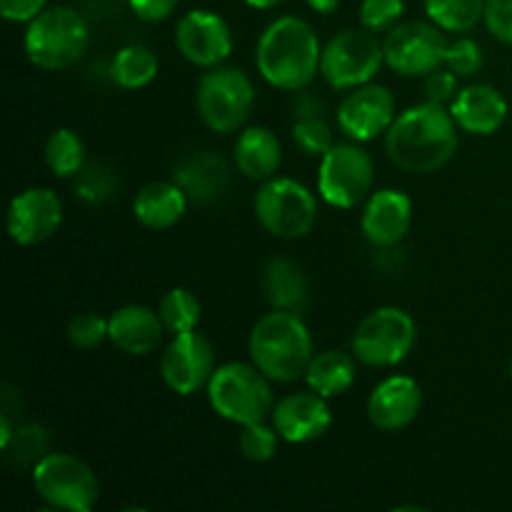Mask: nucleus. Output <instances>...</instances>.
Listing matches in <instances>:
<instances>
[{
	"instance_id": "nucleus-25",
	"label": "nucleus",
	"mask_w": 512,
	"mask_h": 512,
	"mask_svg": "<svg viewBox=\"0 0 512 512\" xmlns=\"http://www.w3.org/2000/svg\"><path fill=\"white\" fill-rule=\"evenodd\" d=\"M263 293L275 310L300 313L310 298L308 275L295 260L273 258L263 270Z\"/></svg>"
},
{
	"instance_id": "nucleus-16",
	"label": "nucleus",
	"mask_w": 512,
	"mask_h": 512,
	"mask_svg": "<svg viewBox=\"0 0 512 512\" xmlns=\"http://www.w3.org/2000/svg\"><path fill=\"white\" fill-rule=\"evenodd\" d=\"M63 225V200L53 188H28L15 195L5 213V230L10 240L23 248L45 243Z\"/></svg>"
},
{
	"instance_id": "nucleus-45",
	"label": "nucleus",
	"mask_w": 512,
	"mask_h": 512,
	"mask_svg": "<svg viewBox=\"0 0 512 512\" xmlns=\"http://www.w3.org/2000/svg\"><path fill=\"white\" fill-rule=\"evenodd\" d=\"M243 3L253 10H273V8H278L283 0H243Z\"/></svg>"
},
{
	"instance_id": "nucleus-43",
	"label": "nucleus",
	"mask_w": 512,
	"mask_h": 512,
	"mask_svg": "<svg viewBox=\"0 0 512 512\" xmlns=\"http://www.w3.org/2000/svg\"><path fill=\"white\" fill-rule=\"evenodd\" d=\"M305 3L320 15H333L340 8V0H305Z\"/></svg>"
},
{
	"instance_id": "nucleus-36",
	"label": "nucleus",
	"mask_w": 512,
	"mask_h": 512,
	"mask_svg": "<svg viewBox=\"0 0 512 512\" xmlns=\"http://www.w3.org/2000/svg\"><path fill=\"white\" fill-rule=\"evenodd\" d=\"M405 13V0H363L360 3V25L370 33H388L400 23Z\"/></svg>"
},
{
	"instance_id": "nucleus-1",
	"label": "nucleus",
	"mask_w": 512,
	"mask_h": 512,
	"mask_svg": "<svg viewBox=\"0 0 512 512\" xmlns=\"http://www.w3.org/2000/svg\"><path fill=\"white\" fill-rule=\"evenodd\" d=\"M458 130L448 105L425 100L398 113L385 133V153L405 173H435L453 160L460 143Z\"/></svg>"
},
{
	"instance_id": "nucleus-15",
	"label": "nucleus",
	"mask_w": 512,
	"mask_h": 512,
	"mask_svg": "<svg viewBox=\"0 0 512 512\" xmlns=\"http://www.w3.org/2000/svg\"><path fill=\"white\" fill-rule=\"evenodd\" d=\"M175 45L195 68H218L233 53V30L215 10H188L175 25Z\"/></svg>"
},
{
	"instance_id": "nucleus-27",
	"label": "nucleus",
	"mask_w": 512,
	"mask_h": 512,
	"mask_svg": "<svg viewBox=\"0 0 512 512\" xmlns=\"http://www.w3.org/2000/svg\"><path fill=\"white\" fill-rule=\"evenodd\" d=\"M158 55L148 45H123L110 60V80L123 90H143L158 78Z\"/></svg>"
},
{
	"instance_id": "nucleus-5",
	"label": "nucleus",
	"mask_w": 512,
	"mask_h": 512,
	"mask_svg": "<svg viewBox=\"0 0 512 512\" xmlns=\"http://www.w3.org/2000/svg\"><path fill=\"white\" fill-rule=\"evenodd\" d=\"M273 380L255 363L230 360L215 368L208 383V403L215 415L228 423L243 425L260 423L273 415Z\"/></svg>"
},
{
	"instance_id": "nucleus-11",
	"label": "nucleus",
	"mask_w": 512,
	"mask_h": 512,
	"mask_svg": "<svg viewBox=\"0 0 512 512\" xmlns=\"http://www.w3.org/2000/svg\"><path fill=\"white\" fill-rule=\"evenodd\" d=\"M33 488L55 510L90 512L100 500V483L88 463L70 453H45L33 465Z\"/></svg>"
},
{
	"instance_id": "nucleus-10",
	"label": "nucleus",
	"mask_w": 512,
	"mask_h": 512,
	"mask_svg": "<svg viewBox=\"0 0 512 512\" xmlns=\"http://www.w3.org/2000/svg\"><path fill=\"white\" fill-rule=\"evenodd\" d=\"M385 65L383 43L368 28H348L323 45L320 75L338 93L370 83Z\"/></svg>"
},
{
	"instance_id": "nucleus-44",
	"label": "nucleus",
	"mask_w": 512,
	"mask_h": 512,
	"mask_svg": "<svg viewBox=\"0 0 512 512\" xmlns=\"http://www.w3.org/2000/svg\"><path fill=\"white\" fill-rule=\"evenodd\" d=\"M13 423H10V415L8 413H0V450L8 448L10 438H13Z\"/></svg>"
},
{
	"instance_id": "nucleus-18",
	"label": "nucleus",
	"mask_w": 512,
	"mask_h": 512,
	"mask_svg": "<svg viewBox=\"0 0 512 512\" xmlns=\"http://www.w3.org/2000/svg\"><path fill=\"white\" fill-rule=\"evenodd\" d=\"M413 225V200L398 188H380L363 203L360 230L378 250H390L405 240Z\"/></svg>"
},
{
	"instance_id": "nucleus-8",
	"label": "nucleus",
	"mask_w": 512,
	"mask_h": 512,
	"mask_svg": "<svg viewBox=\"0 0 512 512\" xmlns=\"http://www.w3.org/2000/svg\"><path fill=\"white\" fill-rule=\"evenodd\" d=\"M418 328L408 310L398 305H380L365 315L350 338V353L368 368H395L415 348Z\"/></svg>"
},
{
	"instance_id": "nucleus-32",
	"label": "nucleus",
	"mask_w": 512,
	"mask_h": 512,
	"mask_svg": "<svg viewBox=\"0 0 512 512\" xmlns=\"http://www.w3.org/2000/svg\"><path fill=\"white\" fill-rule=\"evenodd\" d=\"M293 140L305 155L323 158L335 145V133L323 115H308V118H295Z\"/></svg>"
},
{
	"instance_id": "nucleus-33",
	"label": "nucleus",
	"mask_w": 512,
	"mask_h": 512,
	"mask_svg": "<svg viewBox=\"0 0 512 512\" xmlns=\"http://www.w3.org/2000/svg\"><path fill=\"white\" fill-rule=\"evenodd\" d=\"M45 445H48V438H45L43 428L25 423L13 430V438L3 453L13 465H35L45 455Z\"/></svg>"
},
{
	"instance_id": "nucleus-20",
	"label": "nucleus",
	"mask_w": 512,
	"mask_h": 512,
	"mask_svg": "<svg viewBox=\"0 0 512 512\" xmlns=\"http://www.w3.org/2000/svg\"><path fill=\"white\" fill-rule=\"evenodd\" d=\"M448 108L458 128L468 135L498 133L510 113L505 95L488 83H473L460 88Z\"/></svg>"
},
{
	"instance_id": "nucleus-28",
	"label": "nucleus",
	"mask_w": 512,
	"mask_h": 512,
	"mask_svg": "<svg viewBox=\"0 0 512 512\" xmlns=\"http://www.w3.org/2000/svg\"><path fill=\"white\" fill-rule=\"evenodd\" d=\"M45 165L55 178H75L85 168V143L75 130L58 128L48 135L43 148Z\"/></svg>"
},
{
	"instance_id": "nucleus-13",
	"label": "nucleus",
	"mask_w": 512,
	"mask_h": 512,
	"mask_svg": "<svg viewBox=\"0 0 512 512\" xmlns=\"http://www.w3.org/2000/svg\"><path fill=\"white\" fill-rule=\"evenodd\" d=\"M215 348L198 330L173 335L160 355V378L180 398L208 388L215 373Z\"/></svg>"
},
{
	"instance_id": "nucleus-3",
	"label": "nucleus",
	"mask_w": 512,
	"mask_h": 512,
	"mask_svg": "<svg viewBox=\"0 0 512 512\" xmlns=\"http://www.w3.org/2000/svg\"><path fill=\"white\" fill-rule=\"evenodd\" d=\"M250 363L258 365L273 383H295L305 378L313 360V335L300 313L270 310L248 335Z\"/></svg>"
},
{
	"instance_id": "nucleus-17",
	"label": "nucleus",
	"mask_w": 512,
	"mask_h": 512,
	"mask_svg": "<svg viewBox=\"0 0 512 512\" xmlns=\"http://www.w3.org/2000/svg\"><path fill=\"white\" fill-rule=\"evenodd\" d=\"M270 423L275 425L285 443L305 445L315 443L328 433L333 425V413H330L328 398L308 388L280 398L270 415Z\"/></svg>"
},
{
	"instance_id": "nucleus-39",
	"label": "nucleus",
	"mask_w": 512,
	"mask_h": 512,
	"mask_svg": "<svg viewBox=\"0 0 512 512\" xmlns=\"http://www.w3.org/2000/svg\"><path fill=\"white\" fill-rule=\"evenodd\" d=\"M458 75L450 68H438L430 75H425V98L433 100V103L450 105L458 95Z\"/></svg>"
},
{
	"instance_id": "nucleus-12",
	"label": "nucleus",
	"mask_w": 512,
	"mask_h": 512,
	"mask_svg": "<svg viewBox=\"0 0 512 512\" xmlns=\"http://www.w3.org/2000/svg\"><path fill=\"white\" fill-rule=\"evenodd\" d=\"M450 40L433 20H400L385 33V65L403 78H425L445 65Z\"/></svg>"
},
{
	"instance_id": "nucleus-9",
	"label": "nucleus",
	"mask_w": 512,
	"mask_h": 512,
	"mask_svg": "<svg viewBox=\"0 0 512 512\" xmlns=\"http://www.w3.org/2000/svg\"><path fill=\"white\" fill-rule=\"evenodd\" d=\"M375 185V163L363 143L343 140L320 158L318 193L323 203L338 210L360 208Z\"/></svg>"
},
{
	"instance_id": "nucleus-31",
	"label": "nucleus",
	"mask_w": 512,
	"mask_h": 512,
	"mask_svg": "<svg viewBox=\"0 0 512 512\" xmlns=\"http://www.w3.org/2000/svg\"><path fill=\"white\" fill-rule=\"evenodd\" d=\"M280 440L283 438L275 430V425L268 423V420H260V423H250L240 428L238 448L240 455L250 463H268L278 453Z\"/></svg>"
},
{
	"instance_id": "nucleus-22",
	"label": "nucleus",
	"mask_w": 512,
	"mask_h": 512,
	"mask_svg": "<svg viewBox=\"0 0 512 512\" xmlns=\"http://www.w3.org/2000/svg\"><path fill=\"white\" fill-rule=\"evenodd\" d=\"M173 180L193 203L210 205L223 198L230 188V165L215 150H198L180 160Z\"/></svg>"
},
{
	"instance_id": "nucleus-2",
	"label": "nucleus",
	"mask_w": 512,
	"mask_h": 512,
	"mask_svg": "<svg viewBox=\"0 0 512 512\" xmlns=\"http://www.w3.org/2000/svg\"><path fill=\"white\" fill-rule=\"evenodd\" d=\"M320 38L308 20L280 15L260 33L255 45V65L268 85L288 93L308 88L320 73Z\"/></svg>"
},
{
	"instance_id": "nucleus-30",
	"label": "nucleus",
	"mask_w": 512,
	"mask_h": 512,
	"mask_svg": "<svg viewBox=\"0 0 512 512\" xmlns=\"http://www.w3.org/2000/svg\"><path fill=\"white\" fill-rule=\"evenodd\" d=\"M158 313L165 330H168L170 335H180L190 333V330H198L200 318H203V305H200V298L193 290L170 288L168 293L160 298Z\"/></svg>"
},
{
	"instance_id": "nucleus-6",
	"label": "nucleus",
	"mask_w": 512,
	"mask_h": 512,
	"mask_svg": "<svg viewBox=\"0 0 512 512\" xmlns=\"http://www.w3.org/2000/svg\"><path fill=\"white\" fill-rule=\"evenodd\" d=\"M260 228L280 240H298L313 233L318 223V198L308 185L293 178H270L260 183L253 198Z\"/></svg>"
},
{
	"instance_id": "nucleus-42",
	"label": "nucleus",
	"mask_w": 512,
	"mask_h": 512,
	"mask_svg": "<svg viewBox=\"0 0 512 512\" xmlns=\"http://www.w3.org/2000/svg\"><path fill=\"white\" fill-rule=\"evenodd\" d=\"M295 118H308V115H323L320 110H323V103H320L318 98H313V95L303 93L300 90L298 100H295Z\"/></svg>"
},
{
	"instance_id": "nucleus-41",
	"label": "nucleus",
	"mask_w": 512,
	"mask_h": 512,
	"mask_svg": "<svg viewBox=\"0 0 512 512\" xmlns=\"http://www.w3.org/2000/svg\"><path fill=\"white\" fill-rule=\"evenodd\" d=\"M48 8V0H0V15L8 23H30Z\"/></svg>"
},
{
	"instance_id": "nucleus-35",
	"label": "nucleus",
	"mask_w": 512,
	"mask_h": 512,
	"mask_svg": "<svg viewBox=\"0 0 512 512\" xmlns=\"http://www.w3.org/2000/svg\"><path fill=\"white\" fill-rule=\"evenodd\" d=\"M68 335L70 345L78 350H95L98 345H103L105 340H110V328L108 320L100 318L93 310H85V313H78L68 323Z\"/></svg>"
},
{
	"instance_id": "nucleus-14",
	"label": "nucleus",
	"mask_w": 512,
	"mask_h": 512,
	"mask_svg": "<svg viewBox=\"0 0 512 512\" xmlns=\"http://www.w3.org/2000/svg\"><path fill=\"white\" fill-rule=\"evenodd\" d=\"M395 118H398L395 95L385 85L375 83L348 90L335 113L340 133L355 143H370L385 135Z\"/></svg>"
},
{
	"instance_id": "nucleus-19",
	"label": "nucleus",
	"mask_w": 512,
	"mask_h": 512,
	"mask_svg": "<svg viewBox=\"0 0 512 512\" xmlns=\"http://www.w3.org/2000/svg\"><path fill=\"white\" fill-rule=\"evenodd\" d=\"M423 410V388L410 375H388L368 395V420L383 433H398Z\"/></svg>"
},
{
	"instance_id": "nucleus-4",
	"label": "nucleus",
	"mask_w": 512,
	"mask_h": 512,
	"mask_svg": "<svg viewBox=\"0 0 512 512\" xmlns=\"http://www.w3.org/2000/svg\"><path fill=\"white\" fill-rule=\"evenodd\" d=\"M90 45L88 20L70 5H48L28 23L23 50L30 63L48 73L73 68Z\"/></svg>"
},
{
	"instance_id": "nucleus-46",
	"label": "nucleus",
	"mask_w": 512,
	"mask_h": 512,
	"mask_svg": "<svg viewBox=\"0 0 512 512\" xmlns=\"http://www.w3.org/2000/svg\"><path fill=\"white\" fill-rule=\"evenodd\" d=\"M510 378H512V360H510Z\"/></svg>"
},
{
	"instance_id": "nucleus-37",
	"label": "nucleus",
	"mask_w": 512,
	"mask_h": 512,
	"mask_svg": "<svg viewBox=\"0 0 512 512\" xmlns=\"http://www.w3.org/2000/svg\"><path fill=\"white\" fill-rule=\"evenodd\" d=\"M445 68L453 70L458 78H470L483 68V48L478 40L473 38H458L450 40L448 50H445Z\"/></svg>"
},
{
	"instance_id": "nucleus-40",
	"label": "nucleus",
	"mask_w": 512,
	"mask_h": 512,
	"mask_svg": "<svg viewBox=\"0 0 512 512\" xmlns=\"http://www.w3.org/2000/svg\"><path fill=\"white\" fill-rule=\"evenodd\" d=\"M180 0H128V8L143 23H163L178 10Z\"/></svg>"
},
{
	"instance_id": "nucleus-24",
	"label": "nucleus",
	"mask_w": 512,
	"mask_h": 512,
	"mask_svg": "<svg viewBox=\"0 0 512 512\" xmlns=\"http://www.w3.org/2000/svg\"><path fill=\"white\" fill-rule=\"evenodd\" d=\"M190 198L175 180H153L133 198V215L143 228L168 230L183 220Z\"/></svg>"
},
{
	"instance_id": "nucleus-34",
	"label": "nucleus",
	"mask_w": 512,
	"mask_h": 512,
	"mask_svg": "<svg viewBox=\"0 0 512 512\" xmlns=\"http://www.w3.org/2000/svg\"><path fill=\"white\" fill-rule=\"evenodd\" d=\"M115 188H118V178L105 165H85L75 175V195L90 205L105 203L108 198H113Z\"/></svg>"
},
{
	"instance_id": "nucleus-29",
	"label": "nucleus",
	"mask_w": 512,
	"mask_h": 512,
	"mask_svg": "<svg viewBox=\"0 0 512 512\" xmlns=\"http://www.w3.org/2000/svg\"><path fill=\"white\" fill-rule=\"evenodd\" d=\"M423 8L445 33H470L485 18V0H423Z\"/></svg>"
},
{
	"instance_id": "nucleus-21",
	"label": "nucleus",
	"mask_w": 512,
	"mask_h": 512,
	"mask_svg": "<svg viewBox=\"0 0 512 512\" xmlns=\"http://www.w3.org/2000/svg\"><path fill=\"white\" fill-rule=\"evenodd\" d=\"M110 328V343L125 355L133 358H143V355L155 353L163 343V335L168 333L160 320L158 310L148 308V305L130 303L115 310L108 318Z\"/></svg>"
},
{
	"instance_id": "nucleus-23",
	"label": "nucleus",
	"mask_w": 512,
	"mask_h": 512,
	"mask_svg": "<svg viewBox=\"0 0 512 512\" xmlns=\"http://www.w3.org/2000/svg\"><path fill=\"white\" fill-rule=\"evenodd\" d=\"M233 160L240 175L255 180V183H265V180L275 178L283 165V145L270 128L250 125V128L240 130L238 140H235Z\"/></svg>"
},
{
	"instance_id": "nucleus-7",
	"label": "nucleus",
	"mask_w": 512,
	"mask_h": 512,
	"mask_svg": "<svg viewBox=\"0 0 512 512\" xmlns=\"http://www.w3.org/2000/svg\"><path fill=\"white\" fill-rule=\"evenodd\" d=\"M255 105V85L245 70L218 65L203 73L195 88V110L208 130L218 135L238 133Z\"/></svg>"
},
{
	"instance_id": "nucleus-38",
	"label": "nucleus",
	"mask_w": 512,
	"mask_h": 512,
	"mask_svg": "<svg viewBox=\"0 0 512 512\" xmlns=\"http://www.w3.org/2000/svg\"><path fill=\"white\" fill-rule=\"evenodd\" d=\"M483 23L495 40L512 45V0H485Z\"/></svg>"
},
{
	"instance_id": "nucleus-26",
	"label": "nucleus",
	"mask_w": 512,
	"mask_h": 512,
	"mask_svg": "<svg viewBox=\"0 0 512 512\" xmlns=\"http://www.w3.org/2000/svg\"><path fill=\"white\" fill-rule=\"evenodd\" d=\"M355 375H358L355 355L343 353V350H323L310 360L305 370V385L323 398H338L353 388Z\"/></svg>"
}]
</instances>
